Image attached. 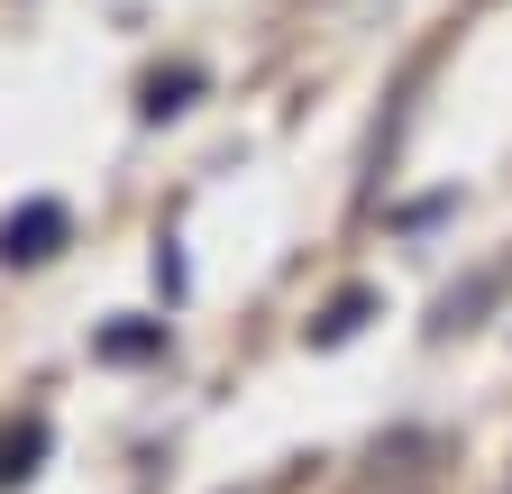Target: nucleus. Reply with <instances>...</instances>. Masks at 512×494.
<instances>
[{
	"instance_id": "obj_3",
	"label": "nucleus",
	"mask_w": 512,
	"mask_h": 494,
	"mask_svg": "<svg viewBox=\"0 0 512 494\" xmlns=\"http://www.w3.org/2000/svg\"><path fill=\"white\" fill-rule=\"evenodd\" d=\"M147 348H156V330H110L101 339V357H147Z\"/></svg>"
},
{
	"instance_id": "obj_1",
	"label": "nucleus",
	"mask_w": 512,
	"mask_h": 494,
	"mask_svg": "<svg viewBox=\"0 0 512 494\" xmlns=\"http://www.w3.org/2000/svg\"><path fill=\"white\" fill-rule=\"evenodd\" d=\"M55 238H64V211L55 202H28V211H10V220H0V257H55Z\"/></svg>"
},
{
	"instance_id": "obj_2",
	"label": "nucleus",
	"mask_w": 512,
	"mask_h": 494,
	"mask_svg": "<svg viewBox=\"0 0 512 494\" xmlns=\"http://www.w3.org/2000/svg\"><path fill=\"white\" fill-rule=\"evenodd\" d=\"M46 449V430H19V440H0V485H10V476H28V458Z\"/></svg>"
}]
</instances>
